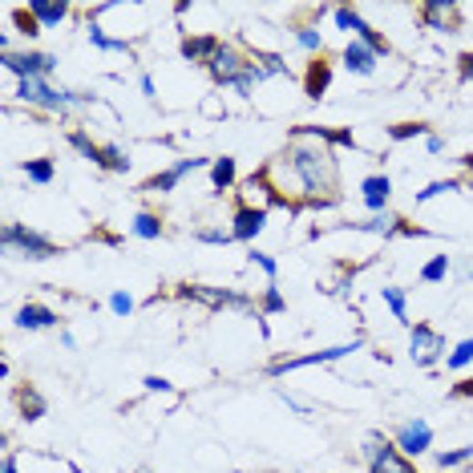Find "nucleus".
<instances>
[{"instance_id": "42", "label": "nucleus", "mask_w": 473, "mask_h": 473, "mask_svg": "<svg viewBox=\"0 0 473 473\" xmlns=\"http://www.w3.org/2000/svg\"><path fill=\"white\" fill-rule=\"evenodd\" d=\"M138 89H142V98H146V101H158V85H154L150 73H138Z\"/></svg>"}, {"instance_id": "40", "label": "nucleus", "mask_w": 473, "mask_h": 473, "mask_svg": "<svg viewBox=\"0 0 473 473\" xmlns=\"http://www.w3.org/2000/svg\"><path fill=\"white\" fill-rule=\"evenodd\" d=\"M106 308H110V311H113V316H118V320H126L130 311H134V296H130L126 288H118V291H110Z\"/></svg>"}, {"instance_id": "44", "label": "nucleus", "mask_w": 473, "mask_h": 473, "mask_svg": "<svg viewBox=\"0 0 473 473\" xmlns=\"http://www.w3.org/2000/svg\"><path fill=\"white\" fill-rule=\"evenodd\" d=\"M0 473H21V457H16V453H5V461H0Z\"/></svg>"}, {"instance_id": "46", "label": "nucleus", "mask_w": 473, "mask_h": 473, "mask_svg": "<svg viewBox=\"0 0 473 473\" xmlns=\"http://www.w3.org/2000/svg\"><path fill=\"white\" fill-rule=\"evenodd\" d=\"M61 348H69V352H78V336H73L69 328H61Z\"/></svg>"}, {"instance_id": "9", "label": "nucleus", "mask_w": 473, "mask_h": 473, "mask_svg": "<svg viewBox=\"0 0 473 473\" xmlns=\"http://www.w3.org/2000/svg\"><path fill=\"white\" fill-rule=\"evenodd\" d=\"M364 461H368V473H417V466H413L384 433H373V437L364 441Z\"/></svg>"}, {"instance_id": "47", "label": "nucleus", "mask_w": 473, "mask_h": 473, "mask_svg": "<svg viewBox=\"0 0 473 473\" xmlns=\"http://www.w3.org/2000/svg\"><path fill=\"white\" fill-rule=\"evenodd\" d=\"M461 279H466V283H473V259L466 263V268H461Z\"/></svg>"}, {"instance_id": "33", "label": "nucleus", "mask_w": 473, "mask_h": 473, "mask_svg": "<svg viewBox=\"0 0 473 473\" xmlns=\"http://www.w3.org/2000/svg\"><path fill=\"white\" fill-rule=\"evenodd\" d=\"M433 461H437V469H461L473 461V446H457V449H437L433 453Z\"/></svg>"}, {"instance_id": "18", "label": "nucleus", "mask_w": 473, "mask_h": 473, "mask_svg": "<svg viewBox=\"0 0 473 473\" xmlns=\"http://www.w3.org/2000/svg\"><path fill=\"white\" fill-rule=\"evenodd\" d=\"M206 174H211V194H231L235 191V183H239V163H235L231 154H215L211 158V170H206Z\"/></svg>"}, {"instance_id": "13", "label": "nucleus", "mask_w": 473, "mask_h": 473, "mask_svg": "<svg viewBox=\"0 0 473 473\" xmlns=\"http://www.w3.org/2000/svg\"><path fill=\"white\" fill-rule=\"evenodd\" d=\"M421 25L433 28V33H457L461 28V5H453V0H425Z\"/></svg>"}, {"instance_id": "7", "label": "nucleus", "mask_w": 473, "mask_h": 473, "mask_svg": "<svg viewBox=\"0 0 473 473\" xmlns=\"http://www.w3.org/2000/svg\"><path fill=\"white\" fill-rule=\"evenodd\" d=\"M57 57L45 53V49H33V45H25V49H13V53H0V69L13 73L16 81H28V78H49L57 73Z\"/></svg>"}, {"instance_id": "10", "label": "nucleus", "mask_w": 473, "mask_h": 473, "mask_svg": "<svg viewBox=\"0 0 473 473\" xmlns=\"http://www.w3.org/2000/svg\"><path fill=\"white\" fill-rule=\"evenodd\" d=\"M198 170H211V158H178V163H170L166 170L150 174L146 183L138 186V191H142V194H174L178 186H183V178L198 174Z\"/></svg>"}, {"instance_id": "21", "label": "nucleus", "mask_w": 473, "mask_h": 473, "mask_svg": "<svg viewBox=\"0 0 473 473\" xmlns=\"http://www.w3.org/2000/svg\"><path fill=\"white\" fill-rule=\"evenodd\" d=\"M85 41H89L98 53H126L130 61H138L134 45H130L126 37H110V33H106V28H101L98 21H89V25H85Z\"/></svg>"}, {"instance_id": "6", "label": "nucleus", "mask_w": 473, "mask_h": 473, "mask_svg": "<svg viewBox=\"0 0 473 473\" xmlns=\"http://www.w3.org/2000/svg\"><path fill=\"white\" fill-rule=\"evenodd\" d=\"M361 348H364V340H352V344L316 348V352H304V356H279V361L268 364V376H271V381H279V376L300 373V368H324V364H336V361H344V356L361 352Z\"/></svg>"}, {"instance_id": "43", "label": "nucleus", "mask_w": 473, "mask_h": 473, "mask_svg": "<svg viewBox=\"0 0 473 473\" xmlns=\"http://www.w3.org/2000/svg\"><path fill=\"white\" fill-rule=\"evenodd\" d=\"M425 154H429V158L446 154V138H441V134H429V138H425Z\"/></svg>"}, {"instance_id": "19", "label": "nucleus", "mask_w": 473, "mask_h": 473, "mask_svg": "<svg viewBox=\"0 0 473 473\" xmlns=\"http://www.w3.org/2000/svg\"><path fill=\"white\" fill-rule=\"evenodd\" d=\"M332 61H328V57H311L308 61V73H304V93L311 101H320L324 98L328 89H332Z\"/></svg>"}, {"instance_id": "4", "label": "nucleus", "mask_w": 473, "mask_h": 473, "mask_svg": "<svg viewBox=\"0 0 473 473\" xmlns=\"http://www.w3.org/2000/svg\"><path fill=\"white\" fill-rule=\"evenodd\" d=\"M174 296L186 300V304H203V308H211V311H247V316H259V300H251L247 291H239V288H215V283H178Z\"/></svg>"}, {"instance_id": "24", "label": "nucleus", "mask_w": 473, "mask_h": 473, "mask_svg": "<svg viewBox=\"0 0 473 473\" xmlns=\"http://www.w3.org/2000/svg\"><path fill=\"white\" fill-rule=\"evenodd\" d=\"M130 235H134V239L154 243V239H163L166 235V219L163 215H154V211H138L134 219H130Z\"/></svg>"}, {"instance_id": "3", "label": "nucleus", "mask_w": 473, "mask_h": 473, "mask_svg": "<svg viewBox=\"0 0 473 473\" xmlns=\"http://www.w3.org/2000/svg\"><path fill=\"white\" fill-rule=\"evenodd\" d=\"M16 101L37 113H49V118H69L73 110H89L98 106L93 93H81V89H65V85H53L49 78H28V81H16Z\"/></svg>"}, {"instance_id": "37", "label": "nucleus", "mask_w": 473, "mask_h": 473, "mask_svg": "<svg viewBox=\"0 0 473 473\" xmlns=\"http://www.w3.org/2000/svg\"><path fill=\"white\" fill-rule=\"evenodd\" d=\"M247 263H251V268H259L263 276H268V283H279V263H276V255L251 247V251H247Z\"/></svg>"}, {"instance_id": "8", "label": "nucleus", "mask_w": 473, "mask_h": 473, "mask_svg": "<svg viewBox=\"0 0 473 473\" xmlns=\"http://www.w3.org/2000/svg\"><path fill=\"white\" fill-rule=\"evenodd\" d=\"M446 356H449V344L433 324L409 328V361L417 368H437V364H446Z\"/></svg>"}, {"instance_id": "5", "label": "nucleus", "mask_w": 473, "mask_h": 473, "mask_svg": "<svg viewBox=\"0 0 473 473\" xmlns=\"http://www.w3.org/2000/svg\"><path fill=\"white\" fill-rule=\"evenodd\" d=\"M0 247H5L8 255H21V259H28V263H45V259H53V255H61V247H57L49 235L33 231L28 223H5Z\"/></svg>"}, {"instance_id": "27", "label": "nucleus", "mask_w": 473, "mask_h": 473, "mask_svg": "<svg viewBox=\"0 0 473 473\" xmlns=\"http://www.w3.org/2000/svg\"><path fill=\"white\" fill-rule=\"evenodd\" d=\"M291 37H296V49L300 53L324 57V33H320L316 25H296V28H291Z\"/></svg>"}, {"instance_id": "25", "label": "nucleus", "mask_w": 473, "mask_h": 473, "mask_svg": "<svg viewBox=\"0 0 473 473\" xmlns=\"http://www.w3.org/2000/svg\"><path fill=\"white\" fill-rule=\"evenodd\" d=\"M381 304L393 311L396 324H409V328H413V320H409V291H405V288H396V283H384V288H381Z\"/></svg>"}, {"instance_id": "2", "label": "nucleus", "mask_w": 473, "mask_h": 473, "mask_svg": "<svg viewBox=\"0 0 473 473\" xmlns=\"http://www.w3.org/2000/svg\"><path fill=\"white\" fill-rule=\"evenodd\" d=\"M206 73H211V81L219 85V89H231V93H239V98H255V85L268 81V73H263V65L255 61V53L243 49V45H235V41L219 45V53L211 57Z\"/></svg>"}, {"instance_id": "48", "label": "nucleus", "mask_w": 473, "mask_h": 473, "mask_svg": "<svg viewBox=\"0 0 473 473\" xmlns=\"http://www.w3.org/2000/svg\"><path fill=\"white\" fill-rule=\"evenodd\" d=\"M461 166H466L469 174H473V154H466V158H461Z\"/></svg>"}, {"instance_id": "45", "label": "nucleus", "mask_w": 473, "mask_h": 473, "mask_svg": "<svg viewBox=\"0 0 473 473\" xmlns=\"http://www.w3.org/2000/svg\"><path fill=\"white\" fill-rule=\"evenodd\" d=\"M453 396H473V376H466L461 384H453Z\"/></svg>"}, {"instance_id": "41", "label": "nucleus", "mask_w": 473, "mask_h": 473, "mask_svg": "<svg viewBox=\"0 0 473 473\" xmlns=\"http://www.w3.org/2000/svg\"><path fill=\"white\" fill-rule=\"evenodd\" d=\"M142 389H146V393H163V396H170V393H174V384H170L166 376H158V373H146V376H142Z\"/></svg>"}, {"instance_id": "28", "label": "nucleus", "mask_w": 473, "mask_h": 473, "mask_svg": "<svg viewBox=\"0 0 473 473\" xmlns=\"http://www.w3.org/2000/svg\"><path fill=\"white\" fill-rule=\"evenodd\" d=\"M65 142H69V146L78 150L85 163H93V166L101 163V142H93L89 130H81V126H78V130H69V134H65Z\"/></svg>"}, {"instance_id": "1", "label": "nucleus", "mask_w": 473, "mask_h": 473, "mask_svg": "<svg viewBox=\"0 0 473 473\" xmlns=\"http://www.w3.org/2000/svg\"><path fill=\"white\" fill-rule=\"evenodd\" d=\"M283 154L291 158L300 183L308 191V206H336L340 203V158H336V130L328 126H296L288 130Z\"/></svg>"}, {"instance_id": "38", "label": "nucleus", "mask_w": 473, "mask_h": 473, "mask_svg": "<svg viewBox=\"0 0 473 473\" xmlns=\"http://www.w3.org/2000/svg\"><path fill=\"white\" fill-rule=\"evenodd\" d=\"M255 61L263 65L268 78H291V65H288V57L283 53H255Z\"/></svg>"}, {"instance_id": "29", "label": "nucleus", "mask_w": 473, "mask_h": 473, "mask_svg": "<svg viewBox=\"0 0 473 473\" xmlns=\"http://www.w3.org/2000/svg\"><path fill=\"white\" fill-rule=\"evenodd\" d=\"M191 239L203 243V247H231L235 235H231V226H206V223H198L194 231H191Z\"/></svg>"}, {"instance_id": "26", "label": "nucleus", "mask_w": 473, "mask_h": 473, "mask_svg": "<svg viewBox=\"0 0 473 473\" xmlns=\"http://www.w3.org/2000/svg\"><path fill=\"white\" fill-rule=\"evenodd\" d=\"M130 154L118 146V142H101V163L98 170H106V174H130Z\"/></svg>"}, {"instance_id": "11", "label": "nucleus", "mask_w": 473, "mask_h": 473, "mask_svg": "<svg viewBox=\"0 0 473 473\" xmlns=\"http://www.w3.org/2000/svg\"><path fill=\"white\" fill-rule=\"evenodd\" d=\"M393 446L401 449L409 461L425 457V453L433 449V425L425 421V417H409V421H401V425L393 429Z\"/></svg>"}, {"instance_id": "12", "label": "nucleus", "mask_w": 473, "mask_h": 473, "mask_svg": "<svg viewBox=\"0 0 473 473\" xmlns=\"http://www.w3.org/2000/svg\"><path fill=\"white\" fill-rule=\"evenodd\" d=\"M268 231V206H255V203H239L231 215V235L235 243H247L255 247V239Z\"/></svg>"}, {"instance_id": "31", "label": "nucleus", "mask_w": 473, "mask_h": 473, "mask_svg": "<svg viewBox=\"0 0 473 473\" xmlns=\"http://www.w3.org/2000/svg\"><path fill=\"white\" fill-rule=\"evenodd\" d=\"M461 191V178H433V183H425L417 194H413V203L425 206V203H433V198H441V194H457Z\"/></svg>"}, {"instance_id": "22", "label": "nucleus", "mask_w": 473, "mask_h": 473, "mask_svg": "<svg viewBox=\"0 0 473 473\" xmlns=\"http://www.w3.org/2000/svg\"><path fill=\"white\" fill-rule=\"evenodd\" d=\"M352 37H356V41H364L368 49H373L376 57H381V61H384V57H393V45H389V37H384L381 28H373V25H368L361 8H356V16H352Z\"/></svg>"}, {"instance_id": "32", "label": "nucleus", "mask_w": 473, "mask_h": 473, "mask_svg": "<svg viewBox=\"0 0 473 473\" xmlns=\"http://www.w3.org/2000/svg\"><path fill=\"white\" fill-rule=\"evenodd\" d=\"M449 276H453V259H449V255H433V259L421 268V283H429V288L446 283Z\"/></svg>"}, {"instance_id": "15", "label": "nucleus", "mask_w": 473, "mask_h": 473, "mask_svg": "<svg viewBox=\"0 0 473 473\" xmlns=\"http://www.w3.org/2000/svg\"><path fill=\"white\" fill-rule=\"evenodd\" d=\"M219 45H223V37L219 33H183V41H178V49H183V57L191 65H211V57L219 53Z\"/></svg>"}, {"instance_id": "39", "label": "nucleus", "mask_w": 473, "mask_h": 473, "mask_svg": "<svg viewBox=\"0 0 473 473\" xmlns=\"http://www.w3.org/2000/svg\"><path fill=\"white\" fill-rule=\"evenodd\" d=\"M433 134V130L429 126H425V121H396V126H389V138L393 142H409V138H429Z\"/></svg>"}, {"instance_id": "36", "label": "nucleus", "mask_w": 473, "mask_h": 473, "mask_svg": "<svg viewBox=\"0 0 473 473\" xmlns=\"http://www.w3.org/2000/svg\"><path fill=\"white\" fill-rule=\"evenodd\" d=\"M8 16H13V28H16V33H21L25 37V41H37V37H41L45 33V28L41 25H37L33 21V13H28V8L21 5V8H13V13H8Z\"/></svg>"}, {"instance_id": "34", "label": "nucleus", "mask_w": 473, "mask_h": 473, "mask_svg": "<svg viewBox=\"0 0 473 473\" xmlns=\"http://www.w3.org/2000/svg\"><path fill=\"white\" fill-rule=\"evenodd\" d=\"M469 364H473V336L457 340V344L449 348V356H446V368H449V373H461V368H469Z\"/></svg>"}, {"instance_id": "30", "label": "nucleus", "mask_w": 473, "mask_h": 473, "mask_svg": "<svg viewBox=\"0 0 473 473\" xmlns=\"http://www.w3.org/2000/svg\"><path fill=\"white\" fill-rule=\"evenodd\" d=\"M21 174L28 178V183H37V186H49L57 178V166H53V158H25Z\"/></svg>"}, {"instance_id": "35", "label": "nucleus", "mask_w": 473, "mask_h": 473, "mask_svg": "<svg viewBox=\"0 0 473 473\" xmlns=\"http://www.w3.org/2000/svg\"><path fill=\"white\" fill-rule=\"evenodd\" d=\"M279 311H288V300H283L279 283H268L259 296V316H279Z\"/></svg>"}, {"instance_id": "14", "label": "nucleus", "mask_w": 473, "mask_h": 473, "mask_svg": "<svg viewBox=\"0 0 473 473\" xmlns=\"http://www.w3.org/2000/svg\"><path fill=\"white\" fill-rule=\"evenodd\" d=\"M340 65H344L352 78H376V69H381V57H376L373 49H368L364 41H348L344 45V53H340Z\"/></svg>"}, {"instance_id": "23", "label": "nucleus", "mask_w": 473, "mask_h": 473, "mask_svg": "<svg viewBox=\"0 0 473 473\" xmlns=\"http://www.w3.org/2000/svg\"><path fill=\"white\" fill-rule=\"evenodd\" d=\"M16 409H21V417L33 425V421H41L45 413H49V401L41 396L37 384H21V389H16Z\"/></svg>"}, {"instance_id": "17", "label": "nucleus", "mask_w": 473, "mask_h": 473, "mask_svg": "<svg viewBox=\"0 0 473 473\" xmlns=\"http://www.w3.org/2000/svg\"><path fill=\"white\" fill-rule=\"evenodd\" d=\"M57 324H61V316H57L49 304H33V300H28V304L16 308V328H21V332H49Z\"/></svg>"}, {"instance_id": "20", "label": "nucleus", "mask_w": 473, "mask_h": 473, "mask_svg": "<svg viewBox=\"0 0 473 473\" xmlns=\"http://www.w3.org/2000/svg\"><path fill=\"white\" fill-rule=\"evenodd\" d=\"M25 8L33 13V21L41 25V28H57V25H65V21H69V13H73L69 0H28Z\"/></svg>"}, {"instance_id": "16", "label": "nucleus", "mask_w": 473, "mask_h": 473, "mask_svg": "<svg viewBox=\"0 0 473 473\" xmlns=\"http://www.w3.org/2000/svg\"><path fill=\"white\" fill-rule=\"evenodd\" d=\"M361 203L373 215H384V211H389V203H393V178L389 174H368V178H361Z\"/></svg>"}]
</instances>
